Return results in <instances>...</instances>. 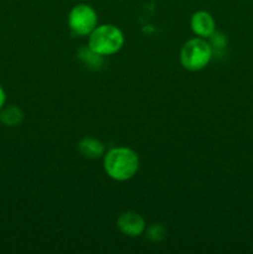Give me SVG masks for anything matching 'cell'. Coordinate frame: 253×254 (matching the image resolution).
<instances>
[{
	"label": "cell",
	"instance_id": "obj_1",
	"mask_svg": "<svg viewBox=\"0 0 253 254\" xmlns=\"http://www.w3.org/2000/svg\"><path fill=\"white\" fill-rule=\"evenodd\" d=\"M139 169V158L129 148L111 149L104 155V170L107 175L117 181H126L133 178Z\"/></svg>",
	"mask_w": 253,
	"mask_h": 254
},
{
	"label": "cell",
	"instance_id": "obj_2",
	"mask_svg": "<svg viewBox=\"0 0 253 254\" xmlns=\"http://www.w3.org/2000/svg\"><path fill=\"white\" fill-rule=\"evenodd\" d=\"M124 35L119 27L111 24L97 26L89 34L88 46L102 56H109L123 47Z\"/></svg>",
	"mask_w": 253,
	"mask_h": 254
},
{
	"label": "cell",
	"instance_id": "obj_3",
	"mask_svg": "<svg viewBox=\"0 0 253 254\" xmlns=\"http://www.w3.org/2000/svg\"><path fill=\"white\" fill-rule=\"evenodd\" d=\"M212 47L202 37H195L184 44L180 52L181 64L189 71H200L210 64Z\"/></svg>",
	"mask_w": 253,
	"mask_h": 254
},
{
	"label": "cell",
	"instance_id": "obj_4",
	"mask_svg": "<svg viewBox=\"0 0 253 254\" xmlns=\"http://www.w3.org/2000/svg\"><path fill=\"white\" fill-rule=\"evenodd\" d=\"M97 21L98 16L96 10L88 4H78L69 11V29L77 36H86L91 34L97 27Z\"/></svg>",
	"mask_w": 253,
	"mask_h": 254
},
{
	"label": "cell",
	"instance_id": "obj_5",
	"mask_svg": "<svg viewBox=\"0 0 253 254\" xmlns=\"http://www.w3.org/2000/svg\"><path fill=\"white\" fill-rule=\"evenodd\" d=\"M118 227L122 233L129 237H139L145 231V221L139 213L124 212L118 218Z\"/></svg>",
	"mask_w": 253,
	"mask_h": 254
},
{
	"label": "cell",
	"instance_id": "obj_6",
	"mask_svg": "<svg viewBox=\"0 0 253 254\" xmlns=\"http://www.w3.org/2000/svg\"><path fill=\"white\" fill-rule=\"evenodd\" d=\"M191 29L198 37H210L216 31V24L212 15L203 10L195 12L191 17Z\"/></svg>",
	"mask_w": 253,
	"mask_h": 254
},
{
	"label": "cell",
	"instance_id": "obj_7",
	"mask_svg": "<svg viewBox=\"0 0 253 254\" xmlns=\"http://www.w3.org/2000/svg\"><path fill=\"white\" fill-rule=\"evenodd\" d=\"M78 151L86 159H99L104 155V145L102 141L94 138H84L79 141Z\"/></svg>",
	"mask_w": 253,
	"mask_h": 254
},
{
	"label": "cell",
	"instance_id": "obj_8",
	"mask_svg": "<svg viewBox=\"0 0 253 254\" xmlns=\"http://www.w3.org/2000/svg\"><path fill=\"white\" fill-rule=\"evenodd\" d=\"M78 59L81 60L87 67H89V68L92 69L101 68L102 64H103V56L97 54V52H94L89 46H84L82 47V49H79Z\"/></svg>",
	"mask_w": 253,
	"mask_h": 254
},
{
	"label": "cell",
	"instance_id": "obj_9",
	"mask_svg": "<svg viewBox=\"0 0 253 254\" xmlns=\"http://www.w3.org/2000/svg\"><path fill=\"white\" fill-rule=\"evenodd\" d=\"M24 119V113L20 108L15 106H7L2 107L1 111H0V121L5 124V126L9 127H16Z\"/></svg>",
	"mask_w": 253,
	"mask_h": 254
},
{
	"label": "cell",
	"instance_id": "obj_10",
	"mask_svg": "<svg viewBox=\"0 0 253 254\" xmlns=\"http://www.w3.org/2000/svg\"><path fill=\"white\" fill-rule=\"evenodd\" d=\"M211 47H212V51L213 50H222L225 49L226 44H227V40H226L225 35L220 34V32H213L211 35Z\"/></svg>",
	"mask_w": 253,
	"mask_h": 254
},
{
	"label": "cell",
	"instance_id": "obj_11",
	"mask_svg": "<svg viewBox=\"0 0 253 254\" xmlns=\"http://www.w3.org/2000/svg\"><path fill=\"white\" fill-rule=\"evenodd\" d=\"M166 235V231L164 230V227L161 226H153L148 230V237L150 238L154 242H159V241L163 240Z\"/></svg>",
	"mask_w": 253,
	"mask_h": 254
},
{
	"label": "cell",
	"instance_id": "obj_12",
	"mask_svg": "<svg viewBox=\"0 0 253 254\" xmlns=\"http://www.w3.org/2000/svg\"><path fill=\"white\" fill-rule=\"evenodd\" d=\"M5 99H6V96H5V91L2 89V87L0 86V111H1V108L4 107Z\"/></svg>",
	"mask_w": 253,
	"mask_h": 254
}]
</instances>
